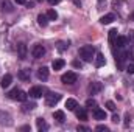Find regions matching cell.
Returning <instances> with one entry per match:
<instances>
[{
    "label": "cell",
    "mask_w": 134,
    "mask_h": 132,
    "mask_svg": "<svg viewBox=\"0 0 134 132\" xmlns=\"http://www.w3.org/2000/svg\"><path fill=\"white\" fill-rule=\"evenodd\" d=\"M86 106H87V107H94V109H95V107H97V101H95V99H92V98H89L87 101H86Z\"/></svg>",
    "instance_id": "f1b7e54d"
},
{
    "label": "cell",
    "mask_w": 134,
    "mask_h": 132,
    "mask_svg": "<svg viewBox=\"0 0 134 132\" xmlns=\"http://www.w3.org/2000/svg\"><path fill=\"white\" fill-rule=\"evenodd\" d=\"M45 93V89L44 87H41V86H34V87H31L30 89V92H28V95L31 97V98H41L42 95Z\"/></svg>",
    "instance_id": "5b68a950"
},
{
    "label": "cell",
    "mask_w": 134,
    "mask_h": 132,
    "mask_svg": "<svg viewBox=\"0 0 134 132\" xmlns=\"http://www.w3.org/2000/svg\"><path fill=\"white\" fill-rule=\"evenodd\" d=\"M106 6V0H98V5H97V8L98 9H103Z\"/></svg>",
    "instance_id": "1f68e13d"
},
{
    "label": "cell",
    "mask_w": 134,
    "mask_h": 132,
    "mask_svg": "<svg viewBox=\"0 0 134 132\" xmlns=\"http://www.w3.org/2000/svg\"><path fill=\"white\" fill-rule=\"evenodd\" d=\"M36 2H42V0H36Z\"/></svg>",
    "instance_id": "f6af8a7d"
},
{
    "label": "cell",
    "mask_w": 134,
    "mask_h": 132,
    "mask_svg": "<svg viewBox=\"0 0 134 132\" xmlns=\"http://www.w3.org/2000/svg\"><path fill=\"white\" fill-rule=\"evenodd\" d=\"M47 17H48V20H56L58 19V13L55 9H48L47 11Z\"/></svg>",
    "instance_id": "4316f807"
},
{
    "label": "cell",
    "mask_w": 134,
    "mask_h": 132,
    "mask_svg": "<svg viewBox=\"0 0 134 132\" xmlns=\"http://www.w3.org/2000/svg\"><path fill=\"white\" fill-rule=\"evenodd\" d=\"M94 118L95 120H106V112L98 109V107H95L94 109Z\"/></svg>",
    "instance_id": "5bb4252c"
},
{
    "label": "cell",
    "mask_w": 134,
    "mask_h": 132,
    "mask_svg": "<svg viewBox=\"0 0 134 132\" xmlns=\"http://www.w3.org/2000/svg\"><path fill=\"white\" fill-rule=\"evenodd\" d=\"M126 44H128V37H125V36H119L117 40H115V45H117L119 48H125Z\"/></svg>",
    "instance_id": "2e32d148"
},
{
    "label": "cell",
    "mask_w": 134,
    "mask_h": 132,
    "mask_svg": "<svg viewBox=\"0 0 134 132\" xmlns=\"http://www.w3.org/2000/svg\"><path fill=\"white\" fill-rule=\"evenodd\" d=\"M130 123H131V120H130V113H126V117H125V126H130Z\"/></svg>",
    "instance_id": "e575fe53"
},
{
    "label": "cell",
    "mask_w": 134,
    "mask_h": 132,
    "mask_svg": "<svg viewBox=\"0 0 134 132\" xmlns=\"http://www.w3.org/2000/svg\"><path fill=\"white\" fill-rule=\"evenodd\" d=\"M2 11H3V13H13L14 8H13V5H11L8 0H3V2H2Z\"/></svg>",
    "instance_id": "ffe728a7"
},
{
    "label": "cell",
    "mask_w": 134,
    "mask_h": 132,
    "mask_svg": "<svg viewBox=\"0 0 134 132\" xmlns=\"http://www.w3.org/2000/svg\"><path fill=\"white\" fill-rule=\"evenodd\" d=\"M34 107H36V104H34V103H25V101H24V104H22V109H20V110H22L24 113H28V112H31V110H33Z\"/></svg>",
    "instance_id": "d6986e66"
},
{
    "label": "cell",
    "mask_w": 134,
    "mask_h": 132,
    "mask_svg": "<svg viewBox=\"0 0 134 132\" xmlns=\"http://www.w3.org/2000/svg\"><path fill=\"white\" fill-rule=\"evenodd\" d=\"M31 55H33V58L34 59H41L44 55H45V48L42 47V45H34L33 47V50H31Z\"/></svg>",
    "instance_id": "ba28073f"
},
{
    "label": "cell",
    "mask_w": 134,
    "mask_h": 132,
    "mask_svg": "<svg viewBox=\"0 0 134 132\" xmlns=\"http://www.w3.org/2000/svg\"><path fill=\"white\" fill-rule=\"evenodd\" d=\"M37 79H41V81H47L48 79V68L47 67H41L37 70Z\"/></svg>",
    "instance_id": "30bf717a"
},
{
    "label": "cell",
    "mask_w": 134,
    "mask_h": 132,
    "mask_svg": "<svg viewBox=\"0 0 134 132\" xmlns=\"http://www.w3.org/2000/svg\"><path fill=\"white\" fill-rule=\"evenodd\" d=\"M27 5V8H33L34 6V2H30V3H25Z\"/></svg>",
    "instance_id": "ab89813d"
},
{
    "label": "cell",
    "mask_w": 134,
    "mask_h": 132,
    "mask_svg": "<svg viewBox=\"0 0 134 132\" xmlns=\"http://www.w3.org/2000/svg\"><path fill=\"white\" fill-rule=\"evenodd\" d=\"M126 71L133 75V73H134V64H131V65H128V67H126Z\"/></svg>",
    "instance_id": "d6a6232c"
},
{
    "label": "cell",
    "mask_w": 134,
    "mask_h": 132,
    "mask_svg": "<svg viewBox=\"0 0 134 132\" xmlns=\"http://www.w3.org/2000/svg\"><path fill=\"white\" fill-rule=\"evenodd\" d=\"M0 124H2V126H11V124H13L11 115L6 113V112H3V110H0Z\"/></svg>",
    "instance_id": "52a82bcc"
},
{
    "label": "cell",
    "mask_w": 134,
    "mask_h": 132,
    "mask_svg": "<svg viewBox=\"0 0 134 132\" xmlns=\"http://www.w3.org/2000/svg\"><path fill=\"white\" fill-rule=\"evenodd\" d=\"M30 76H31L30 68H24V70H20V71H19V79H22V81H28V79H30Z\"/></svg>",
    "instance_id": "7c38bea8"
},
{
    "label": "cell",
    "mask_w": 134,
    "mask_h": 132,
    "mask_svg": "<svg viewBox=\"0 0 134 132\" xmlns=\"http://www.w3.org/2000/svg\"><path fill=\"white\" fill-rule=\"evenodd\" d=\"M47 2H48L50 5H56V3H59L61 0H47Z\"/></svg>",
    "instance_id": "f35d334b"
},
{
    "label": "cell",
    "mask_w": 134,
    "mask_h": 132,
    "mask_svg": "<svg viewBox=\"0 0 134 132\" xmlns=\"http://www.w3.org/2000/svg\"><path fill=\"white\" fill-rule=\"evenodd\" d=\"M130 19H131V20H134V13L131 14V16H130Z\"/></svg>",
    "instance_id": "ee69618b"
},
{
    "label": "cell",
    "mask_w": 134,
    "mask_h": 132,
    "mask_svg": "<svg viewBox=\"0 0 134 132\" xmlns=\"http://www.w3.org/2000/svg\"><path fill=\"white\" fill-rule=\"evenodd\" d=\"M27 97H28V93L27 92H24V90H20V89H13L9 93H8V98L9 99H16V101H27Z\"/></svg>",
    "instance_id": "7a4b0ae2"
},
{
    "label": "cell",
    "mask_w": 134,
    "mask_h": 132,
    "mask_svg": "<svg viewBox=\"0 0 134 132\" xmlns=\"http://www.w3.org/2000/svg\"><path fill=\"white\" fill-rule=\"evenodd\" d=\"M17 51H19V58L20 59H25L27 58V45L25 44H19L17 45Z\"/></svg>",
    "instance_id": "e0dca14e"
},
{
    "label": "cell",
    "mask_w": 134,
    "mask_h": 132,
    "mask_svg": "<svg viewBox=\"0 0 134 132\" xmlns=\"http://www.w3.org/2000/svg\"><path fill=\"white\" fill-rule=\"evenodd\" d=\"M128 58V53L126 51H120L119 55H115V62H117V67L119 68H123V64Z\"/></svg>",
    "instance_id": "9c48e42d"
},
{
    "label": "cell",
    "mask_w": 134,
    "mask_h": 132,
    "mask_svg": "<svg viewBox=\"0 0 134 132\" xmlns=\"http://www.w3.org/2000/svg\"><path fill=\"white\" fill-rule=\"evenodd\" d=\"M53 118H55L58 123H64V120H66V115H64V112H63V110H56V112L53 113Z\"/></svg>",
    "instance_id": "cb8c5ba5"
},
{
    "label": "cell",
    "mask_w": 134,
    "mask_h": 132,
    "mask_svg": "<svg viewBox=\"0 0 134 132\" xmlns=\"http://www.w3.org/2000/svg\"><path fill=\"white\" fill-rule=\"evenodd\" d=\"M59 99H61V95H59V93H53V92H50V93L45 95V104H47L48 107H52V106L58 104Z\"/></svg>",
    "instance_id": "277c9868"
},
{
    "label": "cell",
    "mask_w": 134,
    "mask_h": 132,
    "mask_svg": "<svg viewBox=\"0 0 134 132\" xmlns=\"http://www.w3.org/2000/svg\"><path fill=\"white\" fill-rule=\"evenodd\" d=\"M66 107H67V110H75V109L78 107V103H76L75 99L69 98V99L66 101Z\"/></svg>",
    "instance_id": "d4e9b609"
},
{
    "label": "cell",
    "mask_w": 134,
    "mask_h": 132,
    "mask_svg": "<svg viewBox=\"0 0 134 132\" xmlns=\"http://www.w3.org/2000/svg\"><path fill=\"white\" fill-rule=\"evenodd\" d=\"M106 107H108L109 110L114 112V110H115V104H114V101H108V103H106Z\"/></svg>",
    "instance_id": "f546056e"
},
{
    "label": "cell",
    "mask_w": 134,
    "mask_h": 132,
    "mask_svg": "<svg viewBox=\"0 0 134 132\" xmlns=\"http://www.w3.org/2000/svg\"><path fill=\"white\" fill-rule=\"evenodd\" d=\"M64 65H66V61H64V59H55V61H53V64H52V67H53V70H55V71L61 70Z\"/></svg>",
    "instance_id": "ac0fdd59"
},
{
    "label": "cell",
    "mask_w": 134,
    "mask_h": 132,
    "mask_svg": "<svg viewBox=\"0 0 134 132\" xmlns=\"http://www.w3.org/2000/svg\"><path fill=\"white\" fill-rule=\"evenodd\" d=\"M37 23H39L41 27H47V25H48V17H47V14H39V16H37Z\"/></svg>",
    "instance_id": "603a6c76"
},
{
    "label": "cell",
    "mask_w": 134,
    "mask_h": 132,
    "mask_svg": "<svg viewBox=\"0 0 134 132\" xmlns=\"http://www.w3.org/2000/svg\"><path fill=\"white\" fill-rule=\"evenodd\" d=\"M72 2H73L76 6H81V2H80V0H72Z\"/></svg>",
    "instance_id": "b9f144b4"
},
{
    "label": "cell",
    "mask_w": 134,
    "mask_h": 132,
    "mask_svg": "<svg viewBox=\"0 0 134 132\" xmlns=\"http://www.w3.org/2000/svg\"><path fill=\"white\" fill-rule=\"evenodd\" d=\"M73 67H76V68H81V67H83V64H81L80 61H73Z\"/></svg>",
    "instance_id": "d590c367"
},
{
    "label": "cell",
    "mask_w": 134,
    "mask_h": 132,
    "mask_svg": "<svg viewBox=\"0 0 134 132\" xmlns=\"http://www.w3.org/2000/svg\"><path fill=\"white\" fill-rule=\"evenodd\" d=\"M112 121H114V123H119V121H120V117H119L117 113H114V115H112Z\"/></svg>",
    "instance_id": "836d02e7"
},
{
    "label": "cell",
    "mask_w": 134,
    "mask_h": 132,
    "mask_svg": "<svg viewBox=\"0 0 134 132\" xmlns=\"http://www.w3.org/2000/svg\"><path fill=\"white\" fill-rule=\"evenodd\" d=\"M76 79H78V75H76L75 71H67V73H64V75L61 76V81H63L64 84H67V86L75 84Z\"/></svg>",
    "instance_id": "3957f363"
},
{
    "label": "cell",
    "mask_w": 134,
    "mask_h": 132,
    "mask_svg": "<svg viewBox=\"0 0 134 132\" xmlns=\"http://www.w3.org/2000/svg\"><path fill=\"white\" fill-rule=\"evenodd\" d=\"M97 131H104V132H108V131H109V128H108V126H104V124H98V126H97Z\"/></svg>",
    "instance_id": "4dcf8cb0"
},
{
    "label": "cell",
    "mask_w": 134,
    "mask_h": 132,
    "mask_svg": "<svg viewBox=\"0 0 134 132\" xmlns=\"http://www.w3.org/2000/svg\"><path fill=\"white\" fill-rule=\"evenodd\" d=\"M101 90H103V84L101 82H91L89 87H87L89 95H97V93H100Z\"/></svg>",
    "instance_id": "8992f818"
},
{
    "label": "cell",
    "mask_w": 134,
    "mask_h": 132,
    "mask_svg": "<svg viewBox=\"0 0 134 132\" xmlns=\"http://www.w3.org/2000/svg\"><path fill=\"white\" fill-rule=\"evenodd\" d=\"M67 48H69V42H64V40L58 42V50H59V51H64Z\"/></svg>",
    "instance_id": "83f0119b"
},
{
    "label": "cell",
    "mask_w": 134,
    "mask_h": 132,
    "mask_svg": "<svg viewBox=\"0 0 134 132\" xmlns=\"http://www.w3.org/2000/svg\"><path fill=\"white\" fill-rule=\"evenodd\" d=\"M75 113H76V118L78 120H86L87 118V112H86V109H75Z\"/></svg>",
    "instance_id": "484cf974"
},
{
    "label": "cell",
    "mask_w": 134,
    "mask_h": 132,
    "mask_svg": "<svg viewBox=\"0 0 134 132\" xmlns=\"http://www.w3.org/2000/svg\"><path fill=\"white\" fill-rule=\"evenodd\" d=\"M14 2H16L17 5H25V3H27V0H14Z\"/></svg>",
    "instance_id": "74e56055"
},
{
    "label": "cell",
    "mask_w": 134,
    "mask_h": 132,
    "mask_svg": "<svg viewBox=\"0 0 134 132\" xmlns=\"http://www.w3.org/2000/svg\"><path fill=\"white\" fill-rule=\"evenodd\" d=\"M117 33H119V31H117L115 28H112V30L109 31V44H111L112 47L115 45V40H117V37H119V36H117Z\"/></svg>",
    "instance_id": "7402d4cb"
},
{
    "label": "cell",
    "mask_w": 134,
    "mask_h": 132,
    "mask_svg": "<svg viewBox=\"0 0 134 132\" xmlns=\"http://www.w3.org/2000/svg\"><path fill=\"white\" fill-rule=\"evenodd\" d=\"M104 64H106V59H104L103 53H97V56H95V67H103Z\"/></svg>",
    "instance_id": "44dd1931"
},
{
    "label": "cell",
    "mask_w": 134,
    "mask_h": 132,
    "mask_svg": "<svg viewBox=\"0 0 134 132\" xmlns=\"http://www.w3.org/2000/svg\"><path fill=\"white\" fill-rule=\"evenodd\" d=\"M130 39H131V40H134V31H130Z\"/></svg>",
    "instance_id": "7bdbcfd3"
},
{
    "label": "cell",
    "mask_w": 134,
    "mask_h": 132,
    "mask_svg": "<svg viewBox=\"0 0 134 132\" xmlns=\"http://www.w3.org/2000/svg\"><path fill=\"white\" fill-rule=\"evenodd\" d=\"M76 129H78V131H86V132H89V131H91V129H89V128H86V126H78Z\"/></svg>",
    "instance_id": "8d00e7d4"
},
{
    "label": "cell",
    "mask_w": 134,
    "mask_h": 132,
    "mask_svg": "<svg viewBox=\"0 0 134 132\" xmlns=\"http://www.w3.org/2000/svg\"><path fill=\"white\" fill-rule=\"evenodd\" d=\"M94 55H95V48L92 45H84V47L80 48V56L83 58L84 62H92Z\"/></svg>",
    "instance_id": "6da1fadb"
},
{
    "label": "cell",
    "mask_w": 134,
    "mask_h": 132,
    "mask_svg": "<svg viewBox=\"0 0 134 132\" xmlns=\"http://www.w3.org/2000/svg\"><path fill=\"white\" fill-rule=\"evenodd\" d=\"M36 126H37V131H48V124L45 123V120L44 118H37L36 120Z\"/></svg>",
    "instance_id": "8fae6325"
},
{
    "label": "cell",
    "mask_w": 134,
    "mask_h": 132,
    "mask_svg": "<svg viewBox=\"0 0 134 132\" xmlns=\"http://www.w3.org/2000/svg\"><path fill=\"white\" fill-rule=\"evenodd\" d=\"M13 82V76L8 73V75H5L3 78H2V82H0V86L3 87V89H6V87H9V84Z\"/></svg>",
    "instance_id": "4fadbf2b"
},
{
    "label": "cell",
    "mask_w": 134,
    "mask_h": 132,
    "mask_svg": "<svg viewBox=\"0 0 134 132\" xmlns=\"http://www.w3.org/2000/svg\"><path fill=\"white\" fill-rule=\"evenodd\" d=\"M112 20H115V16L112 14V13H109V14H106V16H103L100 19V23H103V25H108V23H111Z\"/></svg>",
    "instance_id": "9a60e30c"
},
{
    "label": "cell",
    "mask_w": 134,
    "mask_h": 132,
    "mask_svg": "<svg viewBox=\"0 0 134 132\" xmlns=\"http://www.w3.org/2000/svg\"><path fill=\"white\" fill-rule=\"evenodd\" d=\"M20 131H30V126H22Z\"/></svg>",
    "instance_id": "60d3db41"
}]
</instances>
